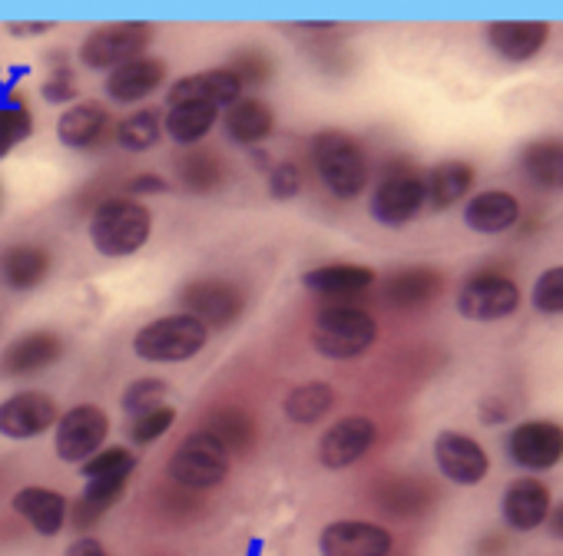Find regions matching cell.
Instances as JSON below:
<instances>
[{
    "mask_svg": "<svg viewBox=\"0 0 563 556\" xmlns=\"http://www.w3.org/2000/svg\"><path fill=\"white\" fill-rule=\"evenodd\" d=\"M153 215L140 199L113 196L103 199L90 215V242L107 258H123L140 252L150 242Z\"/></svg>",
    "mask_w": 563,
    "mask_h": 556,
    "instance_id": "obj_1",
    "label": "cell"
},
{
    "mask_svg": "<svg viewBox=\"0 0 563 556\" xmlns=\"http://www.w3.org/2000/svg\"><path fill=\"white\" fill-rule=\"evenodd\" d=\"M312 163L325 189L339 199H355L368 186V159L355 136L342 130H322L312 140Z\"/></svg>",
    "mask_w": 563,
    "mask_h": 556,
    "instance_id": "obj_2",
    "label": "cell"
},
{
    "mask_svg": "<svg viewBox=\"0 0 563 556\" xmlns=\"http://www.w3.org/2000/svg\"><path fill=\"white\" fill-rule=\"evenodd\" d=\"M375 338H378V322L355 305H329L316 315L312 325L316 352L332 362L362 358L375 345Z\"/></svg>",
    "mask_w": 563,
    "mask_h": 556,
    "instance_id": "obj_3",
    "label": "cell"
},
{
    "mask_svg": "<svg viewBox=\"0 0 563 556\" xmlns=\"http://www.w3.org/2000/svg\"><path fill=\"white\" fill-rule=\"evenodd\" d=\"M206 342H209V329L199 325L192 315L176 312L143 325L133 338V352L153 365H176L196 358L206 348Z\"/></svg>",
    "mask_w": 563,
    "mask_h": 556,
    "instance_id": "obj_4",
    "label": "cell"
},
{
    "mask_svg": "<svg viewBox=\"0 0 563 556\" xmlns=\"http://www.w3.org/2000/svg\"><path fill=\"white\" fill-rule=\"evenodd\" d=\"M232 454L212 431H192L179 441L169 460V477L192 490L219 487L229 474Z\"/></svg>",
    "mask_w": 563,
    "mask_h": 556,
    "instance_id": "obj_5",
    "label": "cell"
},
{
    "mask_svg": "<svg viewBox=\"0 0 563 556\" xmlns=\"http://www.w3.org/2000/svg\"><path fill=\"white\" fill-rule=\"evenodd\" d=\"M153 41L150 24H107L84 37L80 44V64L87 70H117L136 57H146V47Z\"/></svg>",
    "mask_w": 563,
    "mask_h": 556,
    "instance_id": "obj_6",
    "label": "cell"
},
{
    "mask_svg": "<svg viewBox=\"0 0 563 556\" xmlns=\"http://www.w3.org/2000/svg\"><path fill=\"white\" fill-rule=\"evenodd\" d=\"M179 302L206 329H229L245 312V292L225 278H196L179 292Z\"/></svg>",
    "mask_w": 563,
    "mask_h": 556,
    "instance_id": "obj_7",
    "label": "cell"
},
{
    "mask_svg": "<svg viewBox=\"0 0 563 556\" xmlns=\"http://www.w3.org/2000/svg\"><path fill=\"white\" fill-rule=\"evenodd\" d=\"M110 437V418L97 404H77L67 414L57 418V457L67 464H84L90 460Z\"/></svg>",
    "mask_w": 563,
    "mask_h": 556,
    "instance_id": "obj_8",
    "label": "cell"
},
{
    "mask_svg": "<svg viewBox=\"0 0 563 556\" xmlns=\"http://www.w3.org/2000/svg\"><path fill=\"white\" fill-rule=\"evenodd\" d=\"M520 305V289L504 275L494 271H481L471 282H464L461 296H457V312L467 322H497L514 315Z\"/></svg>",
    "mask_w": 563,
    "mask_h": 556,
    "instance_id": "obj_9",
    "label": "cell"
},
{
    "mask_svg": "<svg viewBox=\"0 0 563 556\" xmlns=\"http://www.w3.org/2000/svg\"><path fill=\"white\" fill-rule=\"evenodd\" d=\"M372 219L382 225H408L421 209H424V179L411 169H395L388 173L372 196Z\"/></svg>",
    "mask_w": 563,
    "mask_h": 556,
    "instance_id": "obj_10",
    "label": "cell"
},
{
    "mask_svg": "<svg viewBox=\"0 0 563 556\" xmlns=\"http://www.w3.org/2000/svg\"><path fill=\"white\" fill-rule=\"evenodd\" d=\"M375 437H378V427H375L372 418H365V414H349V418L335 421V424L322 434V441H319V460H322V467H329V470H345V467L358 464V460L372 451Z\"/></svg>",
    "mask_w": 563,
    "mask_h": 556,
    "instance_id": "obj_11",
    "label": "cell"
},
{
    "mask_svg": "<svg viewBox=\"0 0 563 556\" xmlns=\"http://www.w3.org/2000/svg\"><path fill=\"white\" fill-rule=\"evenodd\" d=\"M57 427V404L44 391H18L0 404V434L11 441H31Z\"/></svg>",
    "mask_w": 563,
    "mask_h": 556,
    "instance_id": "obj_12",
    "label": "cell"
},
{
    "mask_svg": "<svg viewBox=\"0 0 563 556\" xmlns=\"http://www.w3.org/2000/svg\"><path fill=\"white\" fill-rule=\"evenodd\" d=\"M510 460L527 470H550L563 457V427L553 421L517 424L507 437Z\"/></svg>",
    "mask_w": 563,
    "mask_h": 556,
    "instance_id": "obj_13",
    "label": "cell"
},
{
    "mask_svg": "<svg viewBox=\"0 0 563 556\" xmlns=\"http://www.w3.org/2000/svg\"><path fill=\"white\" fill-rule=\"evenodd\" d=\"M322 556H388L391 533L368 520H335L319 536Z\"/></svg>",
    "mask_w": 563,
    "mask_h": 556,
    "instance_id": "obj_14",
    "label": "cell"
},
{
    "mask_svg": "<svg viewBox=\"0 0 563 556\" xmlns=\"http://www.w3.org/2000/svg\"><path fill=\"white\" fill-rule=\"evenodd\" d=\"M434 460L441 474L457 487H477L487 477V454L484 447L457 431H441L434 437Z\"/></svg>",
    "mask_w": 563,
    "mask_h": 556,
    "instance_id": "obj_15",
    "label": "cell"
},
{
    "mask_svg": "<svg viewBox=\"0 0 563 556\" xmlns=\"http://www.w3.org/2000/svg\"><path fill=\"white\" fill-rule=\"evenodd\" d=\"M64 358V338L54 332H27L21 338H14L4 355H0V375L4 378H27V375H41L51 365H57Z\"/></svg>",
    "mask_w": 563,
    "mask_h": 556,
    "instance_id": "obj_16",
    "label": "cell"
},
{
    "mask_svg": "<svg viewBox=\"0 0 563 556\" xmlns=\"http://www.w3.org/2000/svg\"><path fill=\"white\" fill-rule=\"evenodd\" d=\"M242 97V84L235 80V74L229 67L219 70H202L192 77L176 80L166 90V103L179 107V103H209V107H229Z\"/></svg>",
    "mask_w": 563,
    "mask_h": 556,
    "instance_id": "obj_17",
    "label": "cell"
},
{
    "mask_svg": "<svg viewBox=\"0 0 563 556\" xmlns=\"http://www.w3.org/2000/svg\"><path fill=\"white\" fill-rule=\"evenodd\" d=\"M302 286L322 299H349L362 296L375 286V271L368 265L355 262H332V265H316L302 275Z\"/></svg>",
    "mask_w": 563,
    "mask_h": 556,
    "instance_id": "obj_18",
    "label": "cell"
},
{
    "mask_svg": "<svg viewBox=\"0 0 563 556\" xmlns=\"http://www.w3.org/2000/svg\"><path fill=\"white\" fill-rule=\"evenodd\" d=\"M166 80V64L159 57H136L107 77V97L113 103H140L153 97Z\"/></svg>",
    "mask_w": 563,
    "mask_h": 556,
    "instance_id": "obj_19",
    "label": "cell"
},
{
    "mask_svg": "<svg viewBox=\"0 0 563 556\" xmlns=\"http://www.w3.org/2000/svg\"><path fill=\"white\" fill-rule=\"evenodd\" d=\"M550 27L543 21H497L487 24V44L510 64H527L547 44Z\"/></svg>",
    "mask_w": 563,
    "mask_h": 556,
    "instance_id": "obj_20",
    "label": "cell"
},
{
    "mask_svg": "<svg viewBox=\"0 0 563 556\" xmlns=\"http://www.w3.org/2000/svg\"><path fill=\"white\" fill-rule=\"evenodd\" d=\"M51 265H54L51 252L37 242H21L0 252V278H4V286L14 292L37 289L47 278Z\"/></svg>",
    "mask_w": 563,
    "mask_h": 556,
    "instance_id": "obj_21",
    "label": "cell"
},
{
    "mask_svg": "<svg viewBox=\"0 0 563 556\" xmlns=\"http://www.w3.org/2000/svg\"><path fill=\"white\" fill-rule=\"evenodd\" d=\"M107 130H110V110L97 100H77L57 120V136L70 149L97 146L107 136Z\"/></svg>",
    "mask_w": 563,
    "mask_h": 556,
    "instance_id": "obj_22",
    "label": "cell"
},
{
    "mask_svg": "<svg viewBox=\"0 0 563 556\" xmlns=\"http://www.w3.org/2000/svg\"><path fill=\"white\" fill-rule=\"evenodd\" d=\"M550 516V490L533 477H520L504 493V520L510 530H537Z\"/></svg>",
    "mask_w": 563,
    "mask_h": 556,
    "instance_id": "obj_23",
    "label": "cell"
},
{
    "mask_svg": "<svg viewBox=\"0 0 563 556\" xmlns=\"http://www.w3.org/2000/svg\"><path fill=\"white\" fill-rule=\"evenodd\" d=\"M222 123H225V133H229L235 143L255 146V143H262V140L272 136V130H275V113H272L268 103H262V100H255V97H239L235 103L225 107Z\"/></svg>",
    "mask_w": 563,
    "mask_h": 556,
    "instance_id": "obj_24",
    "label": "cell"
},
{
    "mask_svg": "<svg viewBox=\"0 0 563 556\" xmlns=\"http://www.w3.org/2000/svg\"><path fill=\"white\" fill-rule=\"evenodd\" d=\"M14 510L41 533V536H57L64 520H67V497L51 490V487H24L14 497Z\"/></svg>",
    "mask_w": 563,
    "mask_h": 556,
    "instance_id": "obj_25",
    "label": "cell"
},
{
    "mask_svg": "<svg viewBox=\"0 0 563 556\" xmlns=\"http://www.w3.org/2000/svg\"><path fill=\"white\" fill-rule=\"evenodd\" d=\"M441 286H444V278L434 268H424V265L401 268V271H395L388 282H385V299L391 305L415 309V305H424V302L438 299L441 296Z\"/></svg>",
    "mask_w": 563,
    "mask_h": 556,
    "instance_id": "obj_26",
    "label": "cell"
},
{
    "mask_svg": "<svg viewBox=\"0 0 563 556\" xmlns=\"http://www.w3.org/2000/svg\"><path fill=\"white\" fill-rule=\"evenodd\" d=\"M126 480H130L126 474L87 480L84 493L74 500V510H70L74 526H77V530H87V526H93L97 520H103V516L113 510V503L120 500V493L126 490Z\"/></svg>",
    "mask_w": 563,
    "mask_h": 556,
    "instance_id": "obj_27",
    "label": "cell"
},
{
    "mask_svg": "<svg viewBox=\"0 0 563 556\" xmlns=\"http://www.w3.org/2000/svg\"><path fill=\"white\" fill-rule=\"evenodd\" d=\"M471 186H474V169L461 159H448L424 176V205L448 209L461 202Z\"/></svg>",
    "mask_w": 563,
    "mask_h": 556,
    "instance_id": "obj_28",
    "label": "cell"
},
{
    "mask_svg": "<svg viewBox=\"0 0 563 556\" xmlns=\"http://www.w3.org/2000/svg\"><path fill=\"white\" fill-rule=\"evenodd\" d=\"M520 215V205L510 192H481L467 202L464 209V222L474 229V232H484V235H494V232H504L517 222Z\"/></svg>",
    "mask_w": 563,
    "mask_h": 556,
    "instance_id": "obj_29",
    "label": "cell"
},
{
    "mask_svg": "<svg viewBox=\"0 0 563 556\" xmlns=\"http://www.w3.org/2000/svg\"><path fill=\"white\" fill-rule=\"evenodd\" d=\"M219 120V107L209 103H179L169 107L163 116V130L173 143L179 146H196L199 140H206V133L216 126Z\"/></svg>",
    "mask_w": 563,
    "mask_h": 556,
    "instance_id": "obj_30",
    "label": "cell"
},
{
    "mask_svg": "<svg viewBox=\"0 0 563 556\" xmlns=\"http://www.w3.org/2000/svg\"><path fill=\"white\" fill-rule=\"evenodd\" d=\"M176 176H179V182L189 192L206 196V192L222 189V182H225V163L212 149H189L186 156L176 159Z\"/></svg>",
    "mask_w": 563,
    "mask_h": 556,
    "instance_id": "obj_31",
    "label": "cell"
},
{
    "mask_svg": "<svg viewBox=\"0 0 563 556\" xmlns=\"http://www.w3.org/2000/svg\"><path fill=\"white\" fill-rule=\"evenodd\" d=\"M520 166L540 189H563V140H537L520 153Z\"/></svg>",
    "mask_w": 563,
    "mask_h": 556,
    "instance_id": "obj_32",
    "label": "cell"
},
{
    "mask_svg": "<svg viewBox=\"0 0 563 556\" xmlns=\"http://www.w3.org/2000/svg\"><path fill=\"white\" fill-rule=\"evenodd\" d=\"M282 408H286V418L292 424L312 427L322 418H329V411L335 408V391L325 381H309V385H299L296 391H289V398Z\"/></svg>",
    "mask_w": 563,
    "mask_h": 556,
    "instance_id": "obj_33",
    "label": "cell"
},
{
    "mask_svg": "<svg viewBox=\"0 0 563 556\" xmlns=\"http://www.w3.org/2000/svg\"><path fill=\"white\" fill-rule=\"evenodd\" d=\"M117 143L126 149V153H146L159 143L163 136V120L156 110H136L130 116H123L113 130Z\"/></svg>",
    "mask_w": 563,
    "mask_h": 556,
    "instance_id": "obj_34",
    "label": "cell"
},
{
    "mask_svg": "<svg viewBox=\"0 0 563 556\" xmlns=\"http://www.w3.org/2000/svg\"><path fill=\"white\" fill-rule=\"evenodd\" d=\"M169 398V385L163 378H136L133 385H126L120 404L130 418H140V414H150L156 408H163Z\"/></svg>",
    "mask_w": 563,
    "mask_h": 556,
    "instance_id": "obj_35",
    "label": "cell"
},
{
    "mask_svg": "<svg viewBox=\"0 0 563 556\" xmlns=\"http://www.w3.org/2000/svg\"><path fill=\"white\" fill-rule=\"evenodd\" d=\"M84 467V477L87 480H93V477H117V474H133L136 470V454L130 451V447H120V444H113V447H100L90 460H84L80 464Z\"/></svg>",
    "mask_w": 563,
    "mask_h": 556,
    "instance_id": "obj_36",
    "label": "cell"
},
{
    "mask_svg": "<svg viewBox=\"0 0 563 556\" xmlns=\"http://www.w3.org/2000/svg\"><path fill=\"white\" fill-rule=\"evenodd\" d=\"M34 133V116L27 107H0V159L14 153Z\"/></svg>",
    "mask_w": 563,
    "mask_h": 556,
    "instance_id": "obj_37",
    "label": "cell"
},
{
    "mask_svg": "<svg viewBox=\"0 0 563 556\" xmlns=\"http://www.w3.org/2000/svg\"><path fill=\"white\" fill-rule=\"evenodd\" d=\"M206 431H212L229 447V454L232 451L242 454V451L252 447V421L245 414H239V411H219L212 418V427H206Z\"/></svg>",
    "mask_w": 563,
    "mask_h": 556,
    "instance_id": "obj_38",
    "label": "cell"
},
{
    "mask_svg": "<svg viewBox=\"0 0 563 556\" xmlns=\"http://www.w3.org/2000/svg\"><path fill=\"white\" fill-rule=\"evenodd\" d=\"M176 424V411L169 408V404H163V408H156V411H150V414H140V418H130V427H126V434H130V441L136 444V447H143V444H153V441H159L169 427Z\"/></svg>",
    "mask_w": 563,
    "mask_h": 556,
    "instance_id": "obj_39",
    "label": "cell"
},
{
    "mask_svg": "<svg viewBox=\"0 0 563 556\" xmlns=\"http://www.w3.org/2000/svg\"><path fill=\"white\" fill-rule=\"evenodd\" d=\"M533 309L543 315H560L563 312V265L547 268L537 286H533Z\"/></svg>",
    "mask_w": 563,
    "mask_h": 556,
    "instance_id": "obj_40",
    "label": "cell"
},
{
    "mask_svg": "<svg viewBox=\"0 0 563 556\" xmlns=\"http://www.w3.org/2000/svg\"><path fill=\"white\" fill-rule=\"evenodd\" d=\"M299 192H302V169H299V163L286 159V163L272 166V173H268V196H272V199L289 202V199H296Z\"/></svg>",
    "mask_w": 563,
    "mask_h": 556,
    "instance_id": "obj_41",
    "label": "cell"
},
{
    "mask_svg": "<svg viewBox=\"0 0 563 556\" xmlns=\"http://www.w3.org/2000/svg\"><path fill=\"white\" fill-rule=\"evenodd\" d=\"M229 70L235 74V80H239L242 87H258V84H265V80H268V74H272V60H268V57H262L258 51H239Z\"/></svg>",
    "mask_w": 563,
    "mask_h": 556,
    "instance_id": "obj_42",
    "label": "cell"
},
{
    "mask_svg": "<svg viewBox=\"0 0 563 556\" xmlns=\"http://www.w3.org/2000/svg\"><path fill=\"white\" fill-rule=\"evenodd\" d=\"M77 74L70 70V67H57L47 80H44V87H41V97L47 100V103H54V107H64V103H77Z\"/></svg>",
    "mask_w": 563,
    "mask_h": 556,
    "instance_id": "obj_43",
    "label": "cell"
},
{
    "mask_svg": "<svg viewBox=\"0 0 563 556\" xmlns=\"http://www.w3.org/2000/svg\"><path fill=\"white\" fill-rule=\"evenodd\" d=\"M123 189L130 192V199H140V196H153V192H166L169 186H166V179L156 176V173H140V176L126 179Z\"/></svg>",
    "mask_w": 563,
    "mask_h": 556,
    "instance_id": "obj_44",
    "label": "cell"
},
{
    "mask_svg": "<svg viewBox=\"0 0 563 556\" xmlns=\"http://www.w3.org/2000/svg\"><path fill=\"white\" fill-rule=\"evenodd\" d=\"M64 556H107V549H103V543L100 540H93V536H80V540H74L70 546H67V553Z\"/></svg>",
    "mask_w": 563,
    "mask_h": 556,
    "instance_id": "obj_45",
    "label": "cell"
},
{
    "mask_svg": "<svg viewBox=\"0 0 563 556\" xmlns=\"http://www.w3.org/2000/svg\"><path fill=\"white\" fill-rule=\"evenodd\" d=\"M54 24L51 21H37V24H11V37H41L47 34Z\"/></svg>",
    "mask_w": 563,
    "mask_h": 556,
    "instance_id": "obj_46",
    "label": "cell"
},
{
    "mask_svg": "<svg viewBox=\"0 0 563 556\" xmlns=\"http://www.w3.org/2000/svg\"><path fill=\"white\" fill-rule=\"evenodd\" d=\"M547 530H550L556 540H563V503H560V507H556V510L547 516Z\"/></svg>",
    "mask_w": 563,
    "mask_h": 556,
    "instance_id": "obj_47",
    "label": "cell"
}]
</instances>
